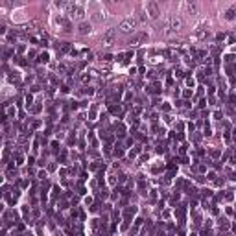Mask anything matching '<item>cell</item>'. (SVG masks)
Wrapping results in <instances>:
<instances>
[{"label": "cell", "instance_id": "cell-4", "mask_svg": "<svg viewBox=\"0 0 236 236\" xmlns=\"http://www.w3.org/2000/svg\"><path fill=\"white\" fill-rule=\"evenodd\" d=\"M146 39H148V35H146L144 31H140V33H135V35L131 37V44H133V46H137V44H140V43H144Z\"/></svg>", "mask_w": 236, "mask_h": 236}, {"label": "cell", "instance_id": "cell-5", "mask_svg": "<svg viewBox=\"0 0 236 236\" xmlns=\"http://www.w3.org/2000/svg\"><path fill=\"white\" fill-rule=\"evenodd\" d=\"M91 31V26H89L87 22H83L81 26H79V33H89Z\"/></svg>", "mask_w": 236, "mask_h": 236}, {"label": "cell", "instance_id": "cell-2", "mask_svg": "<svg viewBox=\"0 0 236 236\" xmlns=\"http://www.w3.org/2000/svg\"><path fill=\"white\" fill-rule=\"evenodd\" d=\"M114 37H116V31H114V28H111V30H107V31L102 35V44H105V46L113 44V43H114Z\"/></svg>", "mask_w": 236, "mask_h": 236}, {"label": "cell", "instance_id": "cell-1", "mask_svg": "<svg viewBox=\"0 0 236 236\" xmlns=\"http://www.w3.org/2000/svg\"><path fill=\"white\" fill-rule=\"evenodd\" d=\"M135 26H137V20L135 19H127V20H124V22H120L118 31H120V33H131L135 30Z\"/></svg>", "mask_w": 236, "mask_h": 236}, {"label": "cell", "instance_id": "cell-3", "mask_svg": "<svg viewBox=\"0 0 236 236\" xmlns=\"http://www.w3.org/2000/svg\"><path fill=\"white\" fill-rule=\"evenodd\" d=\"M146 11H148V15L151 19H157L159 15H161V8L157 6V2H148L146 4Z\"/></svg>", "mask_w": 236, "mask_h": 236}]
</instances>
